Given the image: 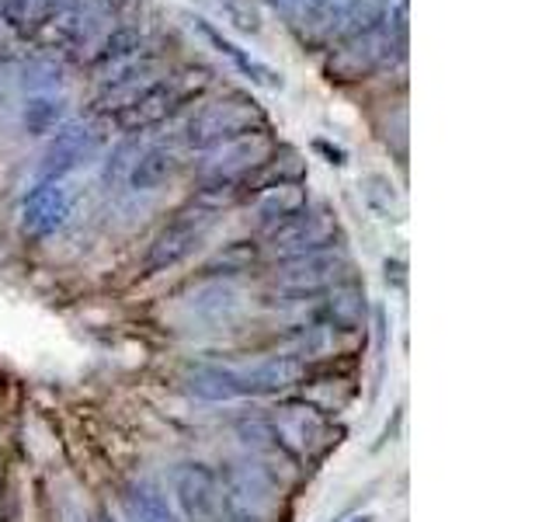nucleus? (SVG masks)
<instances>
[{
  "instance_id": "2",
  "label": "nucleus",
  "mask_w": 556,
  "mask_h": 522,
  "mask_svg": "<svg viewBox=\"0 0 556 522\" xmlns=\"http://www.w3.org/2000/svg\"><path fill=\"white\" fill-rule=\"evenodd\" d=\"M275 153H278V147L268 129L248 133V136L216 147V150H208V157L202 161V191L195 199L223 209L226 202H233L230 196H233L237 182H243L254 167L271 161Z\"/></svg>"
},
{
  "instance_id": "16",
  "label": "nucleus",
  "mask_w": 556,
  "mask_h": 522,
  "mask_svg": "<svg viewBox=\"0 0 556 522\" xmlns=\"http://www.w3.org/2000/svg\"><path fill=\"white\" fill-rule=\"evenodd\" d=\"M63 115H66V98L56 95V87H35V91L25 98L22 122H25V129L35 136L56 133Z\"/></svg>"
},
{
  "instance_id": "15",
  "label": "nucleus",
  "mask_w": 556,
  "mask_h": 522,
  "mask_svg": "<svg viewBox=\"0 0 556 522\" xmlns=\"http://www.w3.org/2000/svg\"><path fill=\"white\" fill-rule=\"evenodd\" d=\"M303 209H309L306 185L303 182H286V185L268 188L265 196H261L257 216H261V226H265V231H275V226H282L286 220L300 216Z\"/></svg>"
},
{
  "instance_id": "25",
  "label": "nucleus",
  "mask_w": 556,
  "mask_h": 522,
  "mask_svg": "<svg viewBox=\"0 0 556 522\" xmlns=\"http://www.w3.org/2000/svg\"><path fill=\"white\" fill-rule=\"evenodd\" d=\"M132 4V0H94V11H101V14H112V17H118L122 11H126Z\"/></svg>"
},
{
  "instance_id": "19",
  "label": "nucleus",
  "mask_w": 556,
  "mask_h": 522,
  "mask_svg": "<svg viewBox=\"0 0 556 522\" xmlns=\"http://www.w3.org/2000/svg\"><path fill=\"white\" fill-rule=\"evenodd\" d=\"M195 25L202 28L205 39H208V42H213V46L223 52V57H230V60H233V66L240 70V74H248L254 84H265V87H282V77H278L271 66H265L261 60H254L251 52H243V49H240V46H233L230 39H223V35H219L213 25H208V22H195Z\"/></svg>"
},
{
  "instance_id": "6",
  "label": "nucleus",
  "mask_w": 556,
  "mask_h": 522,
  "mask_svg": "<svg viewBox=\"0 0 556 522\" xmlns=\"http://www.w3.org/2000/svg\"><path fill=\"white\" fill-rule=\"evenodd\" d=\"M174 498L185 522H240L223 474L205 463H181L174 470Z\"/></svg>"
},
{
  "instance_id": "24",
  "label": "nucleus",
  "mask_w": 556,
  "mask_h": 522,
  "mask_svg": "<svg viewBox=\"0 0 556 522\" xmlns=\"http://www.w3.org/2000/svg\"><path fill=\"white\" fill-rule=\"evenodd\" d=\"M257 261V248L251 240H233L226 244V248L208 261L205 265V275H237V272H248Z\"/></svg>"
},
{
  "instance_id": "23",
  "label": "nucleus",
  "mask_w": 556,
  "mask_h": 522,
  "mask_svg": "<svg viewBox=\"0 0 556 522\" xmlns=\"http://www.w3.org/2000/svg\"><path fill=\"white\" fill-rule=\"evenodd\" d=\"M362 191H365V202H369V209L376 216L404 220V202H400L396 188H393V182L387 178V174H365Z\"/></svg>"
},
{
  "instance_id": "28",
  "label": "nucleus",
  "mask_w": 556,
  "mask_h": 522,
  "mask_svg": "<svg viewBox=\"0 0 556 522\" xmlns=\"http://www.w3.org/2000/svg\"><path fill=\"white\" fill-rule=\"evenodd\" d=\"M94 522H112V519H109V515H98Z\"/></svg>"
},
{
  "instance_id": "26",
  "label": "nucleus",
  "mask_w": 556,
  "mask_h": 522,
  "mask_svg": "<svg viewBox=\"0 0 556 522\" xmlns=\"http://www.w3.org/2000/svg\"><path fill=\"white\" fill-rule=\"evenodd\" d=\"M313 150H320V153L327 157L330 164H344V161H348V157H344V150H341V147H330V144H324V139H317V144H313Z\"/></svg>"
},
{
  "instance_id": "5",
  "label": "nucleus",
  "mask_w": 556,
  "mask_h": 522,
  "mask_svg": "<svg viewBox=\"0 0 556 522\" xmlns=\"http://www.w3.org/2000/svg\"><path fill=\"white\" fill-rule=\"evenodd\" d=\"M265 422L275 435V443L282 446V452L292 460H313V457H324V452L334 446V425L327 418L309 408V405H295V400H286L278 405L275 414H265Z\"/></svg>"
},
{
  "instance_id": "17",
  "label": "nucleus",
  "mask_w": 556,
  "mask_h": 522,
  "mask_svg": "<svg viewBox=\"0 0 556 522\" xmlns=\"http://www.w3.org/2000/svg\"><path fill=\"white\" fill-rule=\"evenodd\" d=\"M324 318L327 327L355 331L365 324V293L355 283H341L330 289V300H324Z\"/></svg>"
},
{
  "instance_id": "1",
  "label": "nucleus",
  "mask_w": 556,
  "mask_h": 522,
  "mask_svg": "<svg viewBox=\"0 0 556 522\" xmlns=\"http://www.w3.org/2000/svg\"><path fill=\"white\" fill-rule=\"evenodd\" d=\"M407 46V4H376L358 14V22L327 52L324 74L334 84H355L387 70Z\"/></svg>"
},
{
  "instance_id": "12",
  "label": "nucleus",
  "mask_w": 556,
  "mask_h": 522,
  "mask_svg": "<svg viewBox=\"0 0 556 522\" xmlns=\"http://www.w3.org/2000/svg\"><path fill=\"white\" fill-rule=\"evenodd\" d=\"M70 209H74V202H70L66 188L60 182H42L35 185L25 202H22V231L28 237H49L56 234L60 226L70 220Z\"/></svg>"
},
{
  "instance_id": "27",
  "label": "nucleus",
  "mask_w": 556,
  "mask_h": 522,
  "mask_svg": "<svg viewBox=\"0 0 556 522\" xmlns=\"http://www.w3.org/2000/svg\"><path fill=\"white\" fill-rule=\"evenodd\" d=\"M268 4H271V8H275L278 14H282V17H292V11L300 8L303 0H268Z\"/></svg>"
},
{
  "instance_id": "11",
  "label": "nucleus",
  "mask_w": 556,
  "mask_h": 522,
  "mask_svg": "<svg viewBox=\"0 0 556 522\" xmlns=\"http://www.w3.org/2000/svg\"><path fill=\"white\" fill-rule=\"evenodd\" d=\"M365 0H303L300 8L286 17L289 28L309 46H327L358 22Z\"/></svg>"
},
{
  "instance_id": "13",
  "label": "nucleus",
  "mask_w": 556,
  "mask_h": 522,
  "mask_svg": "<svg viewBox=\"0 0 556 522\" xmlns=\"http://www.w3.org/2000/svg\"><path fill=\"white\" fill-rule=\"evenodd\" d=\"M185 167V153L174 144H156L143 153H136V164L129 182L136 191H156L164 188L167 182L178 178V171Z\"/></svg>"
},
{
  "instance_id": "10",
  "label": "nucleus",
  "mask_w": 556,
  "mask_h": 522,
  "mask_svg": "<svg viewBox=\"0 0 556 522\" xmlns=\"http://www.w3.org/2000/svg\"><path fill=\"white\" fill-rule=\"evenodd\" d=\"M104 147V129L91 119H80V122H70V126L56 129L52 144L42 153V164H39V178L42 182H60L66 174L80 171L84 164H91L94 157Z\"/></svg>"
},
{
  "instance_id": "18",
  "label": "nucleus",
  "mask_w": 556,
  "mask_h": 522,
  "mask_svg": "<svg viewBox=\"0 0 556 522\" xmlns=\"http://www.w3.org/2000/svg\"><path fill=\"white\" fill-rule=\"evenodd\" d=\"M60 8H63V0H0V14H4V22L22 35H31L42 25H49L52 14H56Z\"/></svg>"
},
{
  "instance_id": "20",
  "label": "nucleus",
  "mask_w": 556,
  "mask_h": 522,
  "mask_svg": "<svg viewBox=\"0 0 556 522\" xmlns=\"http://www.w3.org/2000/svg\"><path fill=\"white\" fill-rule=\"evenodd\" d=\"M188 390L205 397V400H237V397H243L237 370H230V365H199V370L188 376Z\"/></svg>"
},
{
  "instance_id": "29",
  "label": "nucleus",
  "mask_w": 556,
  "mask_h": 522,
  "mask_svg": "<svg viewBox=\"0 0 556 522\" xmlns=\"http://www.w3.org/2000/svg\"><path fill=\"white\" fill-rule=\"evenodd\" d=\"M352 522H369V519H352Z\"/></svg>"
},
{
  "instance_id": "21",
  "label": "nucleus",
  "mask_w": 556,
  "mask_h": 522,
  "mask_svg": "<svg viewBox=\"0 0 556 522\" xmlns=\"http://www.w3.org/2000/svg\"><path fill=\"white\" fill-rule=\"evenodd\" d=\"M139 57H143V35H139L136 28H115L109 35V42H104V49H98L94 70L109 77L112 70L126 66V63H132Z\"/></svg>"
},
{
  "instance_id": "22",
  "label": "nucleus",
  "mask_w": 556,
  "mask_h": 522,
  "mask_svg": "<svg viewBox=\"0 0 556 522\" xmlns=\"http://www.w3.org/2000/svg\"><path fill=\"white\" fill-rule=\"evenodd\" d=\"M126 512H129L132 522H178L170 512L167 498L150 484H136L132 492L126 495Z\"/></svg>"
},
{
  "instance_id": "7",
  "label": "nucleus",
  "mask_w": 556,
  "mask_h": 522,
  "mask_svg": "<svg viewBox=\"0 0 556 522\" xmlns=\"http://www.w3.org/2000/svg\"><path fill=\"white\" fill-rule=\"evenodd\" d=\"M219 216L216 206L208 202H191L188 209H181L178 216H174L161 234L153 237L150 251H147V272H164V269H174L178 261H185L188 254H195L202 248L205 234L213 231V223Z\"/></svg>"
},
{
  "instance_id": "3",
  "label": "nucleus",
  "mask_w": 556,
  "mask_h": 522,
  "mask_svg": "<svg viewBox=\"0 0 556 522\" xmlns=\"http://www.w3.org/2000/svg\"><path fill=\"white\" fill-rule=\"evenodd\" d=\"M257 129H268L265 109H261V104L248 95H226V98L202 104V109L188 119L185 147L208 153L223 144H230V139H240V136L257 133Z\"/></svg>"
},
{
  "instance_id": "30",
  "label": "nucleus",
  "mask_w": 556,
  "mask_h": 522,
  "mask_svg": "<svg viewBox=\"0 0 556 522\" xmlns=\"http://www.w3.org/2000/svg\"><path fill=\"white\" fill-rule=\"evenodd\" d=\"M63 4H66V0H63Z\"/></svg>"
},
{
  "instance_id": "8",
  "label": "nucleus",
  "mask_w": 556,
  "mask_h": 522,
  "mask_svg": "<svg viewBox=\"0 0 556 522\" xmlns=\"http://www.w3.org/2000/svg\"><path fill=\"white\" fill-rule=\"evenodd\" d=\"M344 272H348V261H344V254H334V251L286 258L271 275V289L278 296H289V300L303 303V300H313V296L341 286Z\"/></svg>"
},
{
  "instance_id": "14",
  "label": "nucleus",
  "mask_w": 556,
  "mask_h": 522,
  "mask_svg": "<svg viewBox=\"0 0 556 522\" xmlns=\"http://www.w3.org/2000/svg\"><path fill=\"white\" fill-rule=\"evenodd\" d=\"M303 174H306V167H303V161L295 153H286L282 161H278V153L271 157V161H265L261 167H254L248 178L243 182H237V188H233V202H240V199H251V196H265L268 188H275V185H286V182H303Z\"/></svg>"
},
{
  "instance_id": "9",
  "label": "nucleus",
  "mask_w": 556,
  "mask_h": 522,
  "mask_svg": "<svg viewBox=\"0 0 556 522\" xmlns=\"http://www.w3.org/2000/svg\"><path fill=\"white\" fill-rule=\"evenodd\" d=\"M341 237V226L330 209H303L300 216L286 220L282 226L268 231V248L278 258H303L334 251V240Z\"/></svg>"
},
{
  "instance_id": "4",
  "label": "nucleus",
  "mask_w": 556,
  "mask_h": 522,
  "mask_svg": "<svg viewBox=\"0 0 556 522\" xmlns=\"http://www.w3.org/2000/svg\"><path fill=\"white\" fill-rule=\"evenodd\" d=\"M205 84H208L205 70H199V74L191 70V74L164 77V80H147L136 95H129L112 112V122L122 133H147L153 126H161L164 119H170L185 101L195 98Z\"/></svg>"
}]
</instances>
